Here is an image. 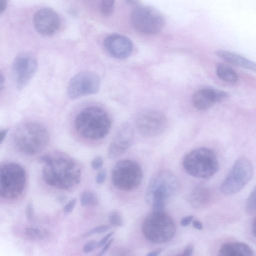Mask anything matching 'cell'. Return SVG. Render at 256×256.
<instances>
[{
	"instance_id": "obj_1",
	"label": "cell",
	"mask_w": 256,
	"mask_h": 256,
	"mask_svg": "<svg viewBox=\"0 0 256 256\" xmlns=\"http://www.w3.org/2000/svg\"><path fill=\"white\" fill-rule=\"evenodd\" d=\"M40 160L45 164L42 176L48 185L58 189L68 190L80 183L82 170L72 159L44 155L40 157Z\"/></svg>"
},
{
	"instance_id": "obj_2",
	"label": "cell",
	"mask_w": 256,
	"mask_h": 256,
	"mask_svg": "<svg viewBox=\"0 0 256 256\" xmlns=\"http://www.w3.org/2000/svg\"><path fill=\"white\" fill-rule=\"evenodd\" d=\"M76 132L83 138L99 140L105 138L112 126L110 116L104 109L97 106L84 108L77 114L74 120Z\"/></svg>"
},
{
	"instance_id": "obj_3",
	"label": "cell",
	"mask_w": 256,
	"mask_h": 256,
	"mask_svg": "<svg viewBox=\"0 0 256 256\" xmlns=\"http://www.w3.org/2000/svg\"><path fill=\"white\" fill-rule=\"evenodd\" d=\"M49 140L46 128L34 122L20 124L14 134V142L18 149L28 156H34L42 152L48 145Z\"/></svg>"
},
{
	"instance_id": "obj_4",
	"label": "cell",
	"mask_w": 256,
	"mask_h": 256,
	"mask_svg": "<svg viewBox=\"0 0 256 256\" xmlns=\"http://www.w3.org/2000/svg\"><path fill=\"white\" fill-rule=\"evenodd\" d=\"M183 166L186 172L192 176L206 179L217 172L219 162L212 150L200 148L190 151L185 156Z\"/></svg>"
},
{
	"instance_id": "obj_5",
	"label": "cell",
	"mask_w": 256,
	"mask_h": 256,
	"mask_svg": "<svg viewBox=\"0 0 256 256\" xmlns=\"http://www.w3.org/2000/svg\"><path fill=\"white\" fill-rule=\"evenodd\" d=\"M142 228L146 238L155 244L170 241L176 232V222L165 212L153 211L145 218Z\"/></svg>"
},
{
	"instance_id": "obj_6",
	"label": "cell",
	"mask_w": 256,
	"mask_h": 256,
	"mask_svg": "<svg viewBox=\"0 0 256 256\" xmlns=\"http://www.w3.org/2000/svg\"><path fill=\"white\" fill-rule=\"evenodd\" d=\"M178 189L176 176L170 170H162L150 180L146 191L145 200L151 206L158 202L166 204L176 194Z\"/></svg>"
},
{
	"instance_id": "obj_7",
	"label": "cell",
	"mask_w": 256,
	"mask_h": 256,
	"mask_svg": "<svg viewBox=\"0 0 256 256\" xmlns=\"http://www.w3.org/2000/svg\"><path fill=\"white\" fill-rule=\"evenodd\" d=\"M26 173L21 165L8 162L0 166V196L6 200H14L24 191L26 184Z\"/></svg>"
},
{
	"instance_id": "obj_8",
	"label": "cell",
	"mask_w": 256,
	"mask_h": 256,
	"mask_svg": "<svg viewBox=\"0 0 256 256\" xmlns=\"http://www.w3.org/2000/svg\"><path fill=\"white\" fill-rule=\"evenodd\" d=\"M143 172L140 166L136 162L124 160L118 162L112 174L114 185L124 191L137 189L143 180Z\"/></svg>"
},
{
	"instance_id": "obj_9",
	"label": "cell",
	"mask_w": 256,
	"mask_h": 256,
	"mask_svg": "<svg viewBox=\"0 0 256 256\" xmlns=\"http://www.w3.org/2000/svg\"><path fill=\"white\" fill-rule=\"evenodd\" d=\"M131 22L134 29L146 34H156L162 31L166 19L156 9L150 6H140L135 8Z\"/></svg>"
},
{
	"instance_id": "obj_10",
	"label": "cell",
	"mask_w": 256,
	"mask_h": 256,
	"mask_svg": "<svg viewBox=\"0 0 256 256\" xmlns=\"http://www.w3.org/2000/svg\"><path fill=\"white\" fill-rule=\"evenodd\" d=\"M253 172L252 165L248 160L244 158L238 159L222 184V192L226 195L238 192L249 182Z\"/></svg>"
},
{
	"instance_id": "obj_11",
	"label": "cell",
	"mask_w": 256,
	"mask_h": 256,
	"mask_svg": "<svg viewBox=\"0 0 256 256\" xmlns=\"http://www.w3.org/2000/svg\"><path fill=\"white\" fill-rule=\"evenodd\" d=\"M100 86V80L96 74L83 72L74 76L68 87V94L72 99L96 94Z\"/></svg>"
},
{
	"instance_id": "obj_12",
	"label": "cell",
	"mask_w": 256,
	"mask_h": 256,
	"mask_svg": "<svg viewBox=\"0 0 256 256\" xmlns=\"http://www.w3.org/2000/svg\"><path fill=\"white\" fill-rule=\"evenodd\" d=\"M38 62L34 56L22 53L18 55L12 64V72L16 86L22 90L28 86L38 70Z\"/></svg>"
},
{
	"instance_id": "obj_13",
	"label": "cell",
	"mask_w": 256,
	"mask_h": 256,
	"mask_svg": "<svg viewBox=\"0 0 256 256\" xmlns=\"http://www.w3.org/2000/svg\"><path fill=\"white\" fill-rule=\"evenodd\" d=\"M138 130L143 135L154 137L163 134L168 126L166 116L162 112L148 110L141 112L136 120Z\"/></svg>"
},
{
	"instance_id": "obj_14",
	"label": "cell",
	"mask_w": 256,
	"mask_h": 256,
	"mask_svg": "<svg viewBox=\"0 0 256 256\" xmlns=\"http://www.w3.org/2000/svg\"><path fill=\"white\" fill-rule=\"evenodd\" d=\"M33 22L36 31L44 36L54 34L60 26L58 15L50 8H43L38 10L34 16Z\"/></svg>"
},
{
	"instance_id": "obj_15",
	"label": "cell",
	"mask_w": 256,
	"mask_h": 256,
	"mask_svg": "<svg viewBox=\"0 0 256 256\" xmlns=\"http://www.w3.org/2000/svg\"><path fill=\"white\" fill-rule=\"evenodd\" d=\"M105 50L113 58L124 60L128 58L133 50V44L127 37L116 34L108 35L104 42Z\"/></svg>"
},
{
	"instance_id": "obj_16",
	"label": "cell",
	"mask_w": 256,
	"mask_h": 256,
	"mask_svg": "<svg viewBox=\"0 0 256 256\" xmlns=\"http://www.w3.org/2000/svg\"><path fill=\"white\" fill-rule=\"evenodd\" d=\"M134 138L132 127L128 124H123L118 130L108 150V156L115 159L124 154L130 146Z\"/></svg>"
},
{
	"instance_id": "obj_17",
	"label": "cell",
	"mask_w": 256,
	"mask_h": 256,
	"mask_svg": "<svg viewBox=\"0 0 256 256\" xmlns=\"http://www.w3.org/2000/svg\"><path fill=\"white\" fill-rule=\"evenodd\" d=\"M228 94L222 90L212 88H202L198 90L192 96L194 106L200 110H207L217 102L228 97Z\"/></svg>"
},
{
	"instance_id": "obj_18",
	"label": "cell",
	"mask_w": 256,
	"mask_h": 256,
	"mask_svg": "<svg viewBox=\"0 0 256 256\" xmlns=\"http://www.w3.org/2000/svg\"><path fill=\"white\" fill-rule=\"evenodd\" d=\"M216 54L230 64L249 70L256 73V63L236 54L224 50H218Z\"/></svg>"
},
{
	"instance_id": "obj_19",
	"label": "cell",
	"mask_w": 256,
	"mask_h": 256,
	"mask_svg": "<svg viewBox=\"0 0 256 256\" xmlns=\"http://www.w3.org/2000/svg\"><path fill=\"white\" fill-rule=\"evenodd\" d=\"M222 256H252L254 252L248 244L240 242H230L222 245L220 252Z\"/></svg>"
},
{
	"instance_id": "obj_20",
	"label": "cell",
	"mask_w": 256,
	"mask_h": 256,
	"mask_svg": "<svg viewBox=\"0 0 256 256\" xmlns=\"http://www.w3.org/2000/svg\"><path fill=\"white\" fill-rule=\"evenodd\" d=\"M216 74L220 79L226 82L234 84L238 80V75L235 71L226 64H221L217 67Z\"/></svg>"
},
{
	"instance_id": "obj_21",
	"label": "cell",
	"mask_w": 256,
	"mask_h": 256,
	"mask_svg": "<svg viewBox=\"0 0 256 256\" xmlns=\"http://www.w3.org/2000/svg\"><path fill=\"white\" fill-rule=\"evenodd\" d=\"M81 205L83 207L95 206L98 203V199L92 192L87 190L84 191L80 197Z\"/></svg>"
},
{
	"instance_id": "obj_22",
	"label": "cell",
	"mask_w": 256,
	"mask_h": 256,
	"mask_svg": "<svg viewBox=\"0 0 256 256\" xmlns=\"http://www.w3.org/2000/svg\"><path fill=\"white\" fill-rule=\"evenodd\" d=\"M115 0H102L100 12L106 16H110L114 10Z\"/></svg>"
},
{
	"instance_id": "obj_23",
	"label": "cell",
	"mask_w": 256,
	"mask_h": 256,
	"mask_svg": "<svg viewBox=\"0 0 256 256\" xmlns=\"http://www.w3.org/2000/svg\"><path fill=\"white\" fill-rule=\"evenodd\" d=\"M26 235L32 240H42L45 236L46 232L36 228H28L25 230Z\"/></svg>"
},
{
	"instance_id": "obj_24",
	"label": "cell",
	"mask_w": 256,
	"mask_h": 256,
	"mask_svg": "<svg viewBox=\"0 0 256 256\" xmlns=\"http://www.w3.org/2000/svg\"><path fill=\"white\" fill-rule=\"evenodd\" d=\"M246 210L248 212L256 211V187L252 192L246 202Z\"/></svg>"
},
{
	"instance_id": "obj_25",
	"label": "cell",
	"mask_w": 256,
	"mask_h": 256,
	"mask_svg": "<svg viewBox=\"0 0 256 256\" xmlns=\"http://www.w3.org/2000/svg\"><path fill=\"white\" fill-rule=\"evenodd\" d=\"M108 220L111 224L116 226L121 227L124 224L121 214L116 211H113L110 214Z\"/></svg>"
},
{
	"instance_id": "obj_26",
	"label": "cell",
	"mask_w": 256,
	"mask_h": 256,
	"mask_svg": "<svg viewBox=\"0 0 256 256\" xmlns=\"http://www.w3.org/2000/svg\"><path fill=\"white\" fill-rule=\"evenodd\" d=\"M110 227L108 226H100L94 228L90 231H89L86 234V236H89L92 235L96 234H102L107 232Z\"/></svg>"
},
{
	"instance_id": "obj_27",
	"label": "cell",
	"mask_w": 256,
	"mask_h": 256,
	"mask_svg": "<svg viewBox=\"0 0 256 256\" xmlns=\"http://www.w3.org/2000/svg\"><path fill=\"white\" fill-rule=\"evenodd\" d=\"M96 247H98V242L96 241H90L84 246L83 252L85 254H89L93 252Z\"/></svg>"
},
{
	"instance_id": "obj_28",
	"label": "cell",
	"mask_w": 256,
	"mask_h": 256,
	"mask_svg": "<svg viewBox=\"0 0 256 256\" xmlns=\"http://www.w3.org/2000/svg\"><path fill=\"white\" fill-rule=\"evenodd\" d=\"M34 206L32 202H29L26 206V218L29 220H33L34 217Z\"/></svg>"
},
{
	"instance_id": "obj_29",
	"label": "cell",
	"mask_w": 256,
	"mask_h": 256,
	"mask_svg": "<svg viewBox=\"0 0 256 256\" xmlns=\"http://www.w3.org/2000/svg\"><path fill=\"white\" fill-rule=\"evenodd\" d=\"M104 160L100 156L95 158L92 162L91 165L94 170H100L104 165Z\"/></svg>"
},
{
	"instance_id": "obj_30",
	"label": "cell",
	"mask_w": 256,
	"mask_h": 256,
	"mask_svg": "<svg viewBox=\"0 0 256 256\" xmlns=\"http://www.w3.org/2000/svg\"><path fill=\"white\" fill-rule=\"evenodd\" d=\"M77 203V200L74 198L70 201L64 206V212L66 214L71 213L74 210Z\"/></svg>"
},
{
	"instance_id": "obj_31",
	"label": "cell",
	"mask_w": 256,
	"mask_h": 256,
	"mask_svg": "<svg viewBox=\"0 0 256 256\" xmlns=\"http://www.w3.org/2000/svg\"><path fill=\"white\" fill-rule=\"evenodd\" d=\"M107 172L106 170H100L96 176V182L98 184H103L106 178Z\"/></svg>"
},
{
	"instance_id": "obj_32",
	"label": "cell",
	"mask_w": 256,
	"mask_h": 256,
	"mask_svg": "<svg viewBox=\"0 0 256 256\" xmlns=\"http://www.w3.org/2000/svg\"><path fill=\"white\" fill-rule=\"evenodd\" d=\"M193 220L194 216H192L185 217L182 220L180 225L183 227H186L192 223Z\"/></svg>"
},
{
	"instance_id": "obj_33",
	"label": "cell",
	"mask_w": 256,
	"mask_h": 256,
	"mask_svg": "<svg viewBox=\"0 0 256 256\" xmlns=\"http://www.w3.org/2000/svg\"><path fill=\"white\" fill-rule=\"evenodd\" d=\"M114 234V232H111L106 234L101 240L98 242V247H102L106 244L110 240V238Z\"/></svg>"
},
{
	"instance_id": "obj_34",
	"label": "cell",
	"mask_w": 256,
	"mask_h": 256,
	"mask_svg": "<svg viewBox=\"0 0 256 256\" xmlns=\"http://www.w3.org/2000/svg\"><path fill=\"white\" fill-rule=\"evenodd\" d=\"M113 242H114V238H112V239L110 240L104 246V248H102V250H101V252H100V253L98 255L100 256L104 255L107 252V250L109 249L110 246L112 244Z\"/></svg>"
},
{
	"instance_id": "obj_35",
	"label": "cell",
	"mask_w": 256,
	"mask_h": 256,
	"mask_svg": "<svg viewBox=\"0 0 256 256\" xmlns=\"http://www.w3.org/2000/svg\"><path fill=\"white\" fill-rule=\"evenodd\" d=\"M194 252V247L192 245L189 244L184 250V253L182 254L183 256H192Z\"/></svg>"
},
{
	"instance_id": "obj_36",
	"label": "cell",
	"mask_w": 256,
	"mask_h": 256,
	"mask_svg": "<svg viewBox=\"0 0 256 256\" xmlns=\"http://www.w3.org/2000/svg\"><path fill=\"white\" fill-rule=\"evenodd\" d=\"M8 0H0V14L4 12L8 5Z\"/></svg>"
},
{
	"instance_id": "obj_37",
	"label": "cell",
	"mask_w": 256,
	"mask_h": 256,
	"mask_svg": "<svg viewBox=\"0 0 256 256\" xmlns=\"http://www.w3.org/2000/svg\"><path fill=\"white\" fill-rule=\"evenodd\" d=\"M8 132V130L7 128L2 130L0 131V144L4 140Z\"/></svg>"
},
{
	"instance_id": "obj_38",
	"label": "cell",
	"mask_w": 256,
	"mask_h": 256,
	"mask_svg": "<svg viewBox=\"0 0 256 256\" xmlns=\"http://www.w3.org/2000/svg\"><path fill=\"white\" fill-rule=\"evenodd\" d=\"M193 226L198 230H202L203 226L202 224L198 220H194L192 222Z\"/></svg>"
},
{
	"instance_id": "obj_39",
	"label": "cell",
	"mask_w": 256,
	"mask_h": 256,
	"mask_svg": "<svg viewBox=\"0 0 256 256\" xmlns=\"http://www.w3.org/2000/svg\"><path fill=\"white\" fill-rule=\"evenodd\" d=\"M125 1L130 6H136V7L140 6V0H125Z\"/></svg>"
},
{
	"instance_id": "obj_40",
	"label": "cell",
	"mask_w": 256,
	"mask_h": 256,
	"mask_svg": "<svg viewBox=\"0 0 256 256\" xmlns=\"http://www.w3.org/2000/svg\"><path fill=\"white\" fill-rule=\"evenodd\" d=\"M162 252L161 250H158L151 252H150L147 256H157L160 255Z\"/></svg>"
},
{
	"instance_id": "obj_41",
	"label": "cell",
	"mask_w": 256,
	"mask_h": 256,
	"mask_svg": "<svg viewBox=\"0 0 256 256\" xmlns=\"http://www.w3.org/2000/svg\"><path fill=\"white\" fill-rule=\"evenodd\" d=\"M4 84V78L2 74H0V89L2 90Z\"/></svg>"
},
{
	"instance_id": "obj_42",
	"label": "cell",
	"mask_w": 256,
	"mask_h": 256,
	"mask_svg": "<svg viewBox=\"0 0 256 256\" xmlns=\"http://www.w3.org/2000/svg\"><path fill=\"white\" fill-rule=\"evenodd\" d=\"M252 232L254 236L256 238V218L254 220L252 224Z\"/></svg>"
}]
</instances>
